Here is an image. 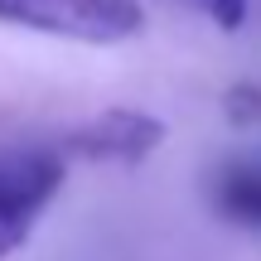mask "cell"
<instances>
[{
    "label": "cell",
    "instance_id": "obj_3",
    "mask_svg": "<svg viewBox=\"0 0 261 261\" xmlns=\"http://www.w3.org/2000/svg\"><path fill=\"white\" fill-rule=\"evenodd\" d=\"M160 140H165V121L136 107H112L97 121L77 126L68 136V155L77 160H107V165H140L145 155H155Z\"/></svg>",
    "mask_w": 261,
    "mask_h": 261
},
{
    "label": "cell",
    "instance_id": "obj_6",
    "mask_svg": "<svg viewBox=\"0 0 261 261\" xmlns=\"http://www.w3.org/2000/svg\"><path fill=\"white\" fill-rule=\"evenodd\" d=\"M194 5L203 10L223 34H237V29L247 24V15H252V0H194Z\"/></svg>",
    "mask_w": 261,
    "mask_h": 261
},
{
    "label": "cell",
    "instance_id": "obj_1",
    "mask_svg": "<svg viewBox=\"0 0 261 261\" xmlns=\"http://www.w3.org/2000/svg\"><path fill=\"white\" fill-rule=\"evenodd\" d=\"M0 24L112 48L145 34V5L140 0H0Z\"/></svg>",
    "mask_w": 261,
    "mask_h": 261
},
{
    "label": "cell",
    "instance_id": "obj_4",
    "mask_svg": "<svg viewBox=\"0 0 261 261\" xmlns=\"http://www.w3.org/2000/svg\"><path fill=\"white\" fill-rule=\"evenodd\" d=\"M213 203L232 223H261V165H232L218 174Z\"/></svg>",
    "mask_w": 261,
    "mask_h": 261
},
{
    "label": "cell",
    "instance_id": "obj_5",
    "mask_svg": "<svg viewBox=\"0 0 261 261\" xmlns=\"http://www.w3.org/2000/svg\"><path fill=\"white\" fill-rule=\"evenodd\" d=\"M223 112H227V121H232V126H252V121H261V87H256V83L227 87Z\"/></svg>",
    "mask_w": 261,
    "mask_h": 261
},
{
    "label": "cell",
    "instance_id": "obj_2",
    "mask_svg": "<svg viewBox=\"0 0 261 261\" xmlns=\"http://www.w3.org/2000/svg\"><path fill=\"white\" fill-rule=\"evenodd\" d=\"M63 189V160L54 150L0 155V261H10L34 237L39 213Z\"/></svg>",
    "mask_w": 261,
    "mask_h": 261
}]
</instances>
